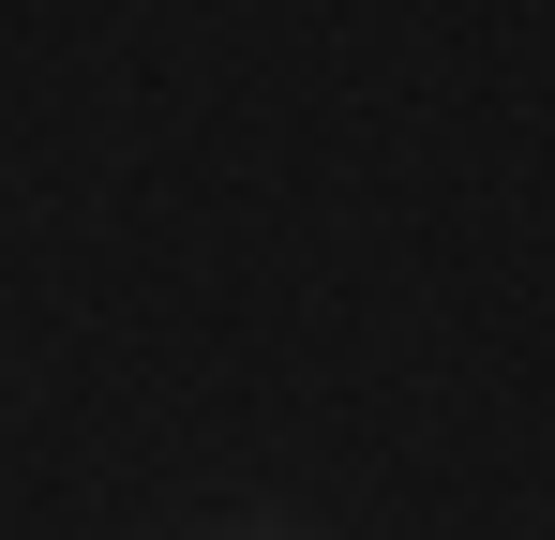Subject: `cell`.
Here are the masks:
<instances>
[{
    "instance_id": "obj_1",
    "label": "cell",
    "mask_w": 555,
    "mask_h": 540,
    "mask_svg": "<svg viewBox=\"0 0 555 540\" xmlns=\"http://www.w3.org/2000/svg\"><path fill=\"white\" fill-rule=\"evenodd\" d=\"M256 540H285V526H256Z\"/></svg>"
}]
</instances>
